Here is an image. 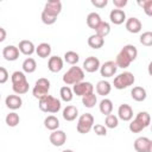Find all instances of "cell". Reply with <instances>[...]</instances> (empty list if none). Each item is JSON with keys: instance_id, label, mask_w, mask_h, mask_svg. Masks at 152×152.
<instances>
[{"instance_id": "6da1fadb", "label": "cell", "mask_w": 152, "mask_h": 152, "mask_svg": "<svg viewBox=\"0 0 152 152\" xmlns=\"http://www.w3.org/2000/svg\"><path fill=\"white\" fill-rule=\"evenodd\" d=\"M11 82H12V89L17 95L26 94L30 89V84L23 71H19V70L14 71L11 75Z\"/></svg>"}, {"instance_id": "7a4b0ae2", "label": "cell", "mask_w": 152, "mask_h": 152, "mask_svg": "<svg viewBox=\"0 0 152 152\" xmlns=\"http://www.w3.org/2000/svg\"><path fill=\"white\" fill-rule=\"evenodd\" d=\"M38 107L44 113L56 114V113H58L61 110L62 103H61V100H58L57 97H55L52 95H46L45 97H43V99L39 100Z\"/></svg>"}, {"instance_id": "3957f363", "label": "cell", "mask_w": 152, "mask_h": 152, "mask_svg": "<svg viewBox=\"0 0 152 152\" xmlns=\"http://www.w3.org/2000/svg\"><path fill=\"white\" fill-rule=\"evenodd\" d=\"M84 78V71L82 68L77 66V65H72L70 66L63 75L62 80L65 83V86H74L78 82H82Z\"/></svg>"}, {"instance_id": "277c9868", "label": "cell", "mask_w": 152, "mask_h": 152, "mask_svg": "<svg viewBox=\"0 0 152 152\" xmlns=\"http://www.w3.org/2000/svg\"><path fill=\"white\" fill-rule=\"evenodd\" d=\"M134 82H135L134 75L129 71H124V72H121V74H119L118 76L114 77L113 84H114L115 89L122 90V89H126V88L133 86Z\"/></svg>"}, {"instance_id": "5b68a950", "label": "cell", "mask_w": 152, "mask_h": 152, "mask_svg": "<svg viewBox=\"0 0 152 152\" xmlns=\"http://www.w3.org/2000/svg\"><path fill=\"white\" fill-rule=\"evenodd\" d=\"M49 90H50V81L45 77H40L36 81L33 89H32V95L33 97L40 100L43 97H45L46 95H49Z\"/></svg>"}, {"instance_id": "8992f818", "label": "cell", "mask_w": 152, "mask_h": 152, "mask_svg": "<svg viewBox=\"0 0 152 152\" xmlns=\"http://www.w3.org/2000/svg\"><path fill=\"white\" fill-rule=\"evenodd\" d=\"M94 126V116L90 113H84L78 118L76 129L80 134H87L91 131Z\"/></svg>"}, {"instance_id": "52a82bcc", "label": "cell", "mask_w": 152, "mask_h": 152, "mask_svg": "<svg viewBox=\"0 0 152 152\" xmlns=\"http://www.w3.org/2000/svg\"><path fill=\"white\" fill-rule=\"evenodd\" d=\"M72 93L76 95V96H86L90 93H94V86L90 83V82H87V81H82V82H78L76 84L72 86Z\"/></svg>"}, {"instance_id": "ba28073f", "label": "cell", "mask_w": 152, "mask_h": 152, "mask_svg": "<svg viewBox=\"0 0 152 152\" xmlns=\"http://www.w3.org/2000/svg\"><path fill=\"white\" fill-rule=\"evenodd\" d=\"M135 152H152V140L147 137H139L134 140Z\"/></svg>"}, {"instance_id": "9c48e42d", "label": "cell", "mask_w": 152, "mask_h": 152, "mask_svg": "<svg viewBox=\"0 0 152 152\" xmlns=\"http://www.w3.org/2000/svg\"><path fill=\"white\" fill-rule=\"evenodd\" d=\"M49 140H50V142L53 146L59 147V146H63L65 144V141H66V134L62 129H56V131H52L50 133Z\"/></svg>"}, {"instance_id": "30bf717a", "label": "cell", "mask_w": 152, "mask_h": 152, "mask_svg": "<svg viewBox=\"0 0 152 152\" xmlns=\"http://www.w3.org/2000/svg\"><path fill=\"white\" fill-rule=\"evenodd\" d=\"M99 70H100L101 76L108 78V77H112V76H114L116 74L118 66H116V64H115L114 61H107V62H104L103 64L100 65V69Z\"/></svg>"}, {"instance_id": "8fae6325", "label": "cell", "mask_w": 152, "mask_h": 152, "mask_svg": "<svg viewBox=\"0 0 152 152\" xmlns=\"http://www.w3.org/2000/svg\"><path fill=\"white\" fill-rule=\"evenodd\" d=\"M43 11L46 12L48 14L53 15V17L57 18L59 15V13L62 12V2L59 0H50L45 4Z\"/></svg>"}, {"instance_id": "7c38bea8", "label": "cell", "mask_w": 152, "mask_h": 152, "mask_svg": "<svg viewBox=\"0 0 152 152\" xmlns=\"http://www.w3.org/2000/svg\"><path fill=\"white\" fill-rule=\"evenodd\" d=\"M100 65H101V63H100L97 57L89 56L83 62V71L86 70L87 72H95L100 69Z\"/></svg>"}, {"instance_id": "4fadbf2b", "label": "cell", "mask_w": 152, "mask_h": 152, "mask_svg": "<svg viewBox=\"0 0 152 152\" xmlns=\"http://www.w3.org/2000/svg\"><path fill=\"white\" fill-rule=\"evenodd\" d=\"M118 119L122 121H131L133 119V109L127 103H121L118 108Z\"/></svg>"}, {"instance_id": "5bb4252c", "label": "cell", "mask_w": 152, "mask_h": 152, "mask_svg": "<svg viewBox=\"0 0 152 152\" xmlns=\"http://www.w3.org/2000/svg\"><path fill=\"white\" fill-rule=\"evenodd\" d=\"M125 27L129 33H139L141 31V28H142V24L138 18L131 17V18L126 19Z\"/></svg>"}, {"instance_id": "9a60e30c", "label": "cell", "mask_w": 152, "mask_h": 152, "mask_svg": "<svg viewBox=\"0 0 152 152\" xmlns=\"http://www.w3.org/2000/svg\"><path fill=\"white\" fill-rule=\"evenodd\" d=\"M19 50L15 45H7L2 49V57L8 62H14L19 58Z\"/></svg>"}, {"instance_id": "2e32d148", "label": "cell", "mask_w": 152, "mask_h": 152, "mask_svg": "<svg viewBox=\"0 0 152 152\" xmlns=\"http://www.w3.org/2000/svg\"><path fill=\"white\" fill-rule=\"evenodd\" d=\"M63 65H64V61L59 56H51V57H49L48 69L51 72H55V74L56 72H59L63 69Z\"/></svg>"}, {"instance_id": "e0dca14e", "label": "cell", "mask_w": 152, "mask_h": 152, "mask_svg": "<svg viewBox=\"0 0 152 152\" xmlns=\"http://www.w3.org/2000/svg\"><path fill=\"white\" fill-rule=\"evenodd\" d=\"M5 104H6L7 108H10L12 110H17V109H19L23 106V99L20 97V95L12 94V95H8L6 97Z\"/></svg>"}, {"instance_id": "ac0fdd59", "label": "cell", "mask_w": 152, "mask_h": 152, "mask_svg": "<svg viewBox=\"0 0 152 152\" xmlns=\"http://www.w3.org/2000/svg\"><path fill=\"white\" fill-rule=\"evenodd\" d=\"M109 19H110V23L114 24V25H121L126 21V13L124 10H112L110 13H109Z\"/></svg>"}, {"instance_id": "d6986e66", "label": "cell", "mask_w": 152, "mask_h": 152, "mask_svg": "<svg viewBox=\"0 0 152 152\" xmlns=\"http://www.w3.org/2000/svg\"><path fill=\"white\" fill-rule=\"evenodd\" d=\"M19 52L25 55V56H31L32 53L36 52V46L34 44L31 42V40H27V39H24V40H20L19 42V45L17 46Z\"/></svg>"}, {"instance_id": "ffe728a7", "label": "cell", "mask_w": 152, "mask_h": 152, "mask_svg": "<svg viewBox=\"0 0 152 152\" xmlns=\"http://www.w3.org/2000/svg\"><path fill=\"white\" fill-rule=\"evenodd\" d=\"M131 96L134 101L137 102H142L146 100L147 97V93H146V89L142 88V87H133V89L131 90Z\"/></svg>"}, {"instance_id": "44dd1931", "label": "cell", "mask_w": 152, "mask_h": 152, "mask_svg": "<svg viewBox=\"0 0 152 152\" xmlns=\"http://www.w3.org/2000/svg\"><path fill=\"white\" fill-rule=\"evenodd\" d=\"M62 115H63V119H64V120H66V121H74V120L78 116V109H77V107H75V106L69 104V106H66V107L63 109Z\"/></svg>"}, {"instance_id": "7402d4cb", "label": "cell", "mask_w": 152, "mask_h": 152, "mask_svg": "<svg viewBox=\"0 0 152 152\" xmlns=\"http://www.w3.org/2000/svg\"><path fill=\"white\" fill-rule=\"evenodd\" d=\"M132 63V61L128 58V56L122 51L120 50V52L116 55V58H115V64L118 68H121V69H126L129 66V64Z\"/></svg>"}, {"instance_id": "603a6c76", "label": "cell", "mask_w": 152, "mask_h": 152, "mask_svg": "<svg viewBox=\"0 0 152 152\" xmlns=\"http://www.w3.org/2000/svg\"><path fill=\"white\" fill-rule=\"evenodd\" d=\"M112 91V86L108 81L101 80L96 83V93L101 96H107Z\"/></svg>"}, {"instance_id": "cb8c5ba5", "label": "cell", "mask_w": 152, "mask_h": 152, "mask_svg": "<svg viewBox=\"0 0 152 152\" xmlns=\"http://www.w3.org/2000/svg\"><path fill=\"white\" fill-rule=\"evenodd\" d=\"M87 43H88V45H89L91 49L97 50V49H101V48L104 45V38H102V37H100V36H97V34L94 33V34L89 36Z\"/></svg>"}, {"instance_id": "d4e9b609", "label": "cell", "mask_w": 152, "mask_h": 152, "mask_svg": "<svg viewBox=\"0 0 152 152\" xmlns=\"http://www.w3.org/2000/svg\"><path fill=\"white\" fill-rule=\"evenodd\" d=\"M36 53L40 58H48L51 55V45L49 43H40L36 46Z\"/></svg>"}, {"instance_id": "484cf974", "label": "cell", "mask_w": 152, "mask_h": 152, "mask_svg": "<svg viewBox=\"0 0 152 152\" xmlns=\"http://www.w3.org/2000/svg\"><path fill=\"white\" fill-rule=\"evenodd\" d=\"M44 127L49 131H56L59 127V120L55 115H48L44 119Z\"/></svg>"}, {"instance_id": "4316f807", "label": "cell", "mask_w": 152, "mask_h": 152, "mask_svg": "<svg viewBox=\"0 0 152 152\" xmlns=\"http://www.w3.org/2000/svg\"><path fill=\"white\" fill-rule=\"evenodd\" d=\"M101 21H102V19H101L100 14L96 12H90L87 15V25H88V27H90L93 30H95Z\"/></svg>"}, {"instance_id": "83f0119b", "label": "cell", "mask_w": 152, "mask_h": 152, "mask_svg": "<svg viewBox=\"0 0 152 152\" xmlns=\"http://www.w3.org/2000/svg\"><path fill=\"white\" fill-rule=\"evenodd\" d=\"M21 68H23V72H24V74H32V72H34L36 69H37V63H36V61H34L32 57H27V58L23 62Z\"/></svg>"}, {"instance_id": "f1b7e54d", "label": "cell", "mask_w": 152, "mask_h": 152, "mask_svg": "<svg viewBox=\"0 0 152 152\" xmlns=\"http://www.w3.org/2000/svg\"><path fill=\"white\" fill-rule=\"evenodd\" d=\"M99 109H100V112L102 113V114H104V115H109V114H112V112H113V102L109 100V99H103V100H101L100 101V103H99Z\"/></svg>"}, {"instance_id": "f546056e", "label": "cell", "mask_w": 152, "mask_h": 152, "mask_svg": "<svg viewBox=\"0 0 152 152\" xmlns=\"http://www.w3.org/2000/svg\"><path fill=\"white\" fill-rule=\"evenodd\" d=\"M94 31H95V34H97V36L104 38V37H107V36L110 33V25H109L107 21H103V20H102V21L99 24V26H97Z\"/></svg>"}, {"instance_id": "4dcf8cb0", "label": "cell", "mask_w": 152, "mask_h": 152, "mask_svg": "<svg viewBox=\"0 0 152 152\" xmlns=\"http://www.w3.org/2000/svg\"><path fill=\"white\" fill-rule=\"evenodd\" d=\"M59 96H61V100L64 101V102H70L74 97V93H72V89L69 87V86H63L61 89H59Z\"/></svg>"}, {"instance_id": "1f68e13d", "label": "cell", "mask_w": 152, "mask_h": 152, "mask_svg": "<svg viewBox=\"0 0 152 152\" xmlns=\"http://www.w3.org/2000/svg\"><path fill=\"white\" fill-rule=\"evenodd\" d=\"M5 122L8 127H15L19 125L20 122V118H19V114L15 113V112H10L6 118H5Z\"/></svg>"}, {"instance_id": "d6a6232c", "label": "cell", "mask_w": 152, "mask_h": 152, "mask_svg": "<svg viewBox=\"0 0 152 152\" xmlns=\"http://www.w3.org/2000/svg\"><path fill=\"white\" fill-rule=\"evenodd\" d=\"M97 103V96L94 93H90L82 97V104L87 108H93Z\"/></svg>"}, {"instance_id": "836d02e7", "label": "cell", "mask_w": 152, "mask_h": 152, "mask_svg": "<svg viewBox=\"0 0 152 152\" xmlns=\"http://www.w3.org/2000/svg\"><path fill=\"white\" fill-rule=\"evenodd\" d=\"M121 50L128 56V58H129L132 62L137 59V57H138V50H137V48H135L133 44H126Z\"/></svg>"}, {"instance_id": "e575fe53", "label": "cell", "mask_w": 152, "mask_h": 152, "mask_svg": "<svg viewBox=\"0 0 152 152\" xmlns=\"http://www.w3.org/2000/svg\"><path fill=\"white\" fill-rule=\"evenodd\" d=\"M80 61V56L75 51H66L64 53V62L70 65H76Z\"/></svg>"}, {"instance_id": "d590c367", "label": "cell", "mask_w": 152, "mask_h": 152, "mask_svg": "<svg viewBox=\"0 0 152 152\" xmlns=\"http://www.w3.org/2000/svg\"><path fill=\"white\" fill-rule=\"evenodd\" d=\"M118 126H119V119L116 115H114V114L106 115V119H104V127L106 128H116Z\"/></svg>"}, {"instance_id": "8d00e7d4", "label": "cell", "mask_w": 152, "mask_h": 152, "mask_svg": "<svg viewBox=\"0 0 152 152\" xmlns=\"http://www.w3.org/2000/svg\"><path fill=\"white\" fill-rule=\"evenodd\" d=\"M135 119H137V120H139V121L144 125V127H145V128L150 126L151 116H150V114H148L147 112H139V113L135 115Z\"/></svg>"}, {"instance_id": "74e56055", "label": "cell", "mask_w": 152, "mask_h": 152, "mask_svg": "<svg viewBox=\"0 0 152 152\" xmlns=\"http://www.w3.org/2000/svg\"><path fill=\"white\" fill-rule=\"evenodd\" d=\"M128 128H129V131H131L132 133H140L142 129H145L144 125H142L139 120H137L135 118H134L133 120H131V124H129Z\"/></svg>"}, {"instance_id": "f35d334b", "label": "cell", "mask_w": 152, "mask_h": 152, "mask_svg": "<svg viewBox=\"0 0 152 152\" xmlns=\"http://www.w3.org/2000/svg\"><path fill=\"white\" fill-rule=\"evenodd\" d=\"M139 40H140V43H141L144 46H147V48L151 46V45H152V32H151V31L144 32V33L140 36Z\"/></svg>"}, {"instance_id": "ab89813d", "label": "cell", "mask_w": 152, "mask_h": 152, "mask_svg": "<svg viewBox=\"0 0 152 152\" xmlns=\"http://www.w3.org/2000/svg\"><path fill=\"white\" fill-rule=\"evenodd\" d=\"M138 5L142 7L146 15H152V0H145V1H138Z\"/></svg>"}, {"instance_id": "60d3db41", "label": "cell", "mask_w": 152, "mask_h": 152, "mask_svg": "<svg viewBox=\"0 0 152 152\" xmlns=\"http://www.w3.org/2000/svg\"><path fill=\"white\" fill-rule=\"evenodd\" d=\"M40 19H42V21L45 24V25H52V24H55L56 21H57V18L56 17H53V15H50V14H48L46 12H42V14H40Z\"/></svg>"}, {"instance_id": "b9f144b4", "label": "cell", "mask_w": 152, "mask_h": 152, "mask_svg": "<svg viewBox=\"0 0 152 152\" xmlns=\"http://www.w3.org/2000/svg\"><path fill=\"white\" fill-rule=\"evenodd\" d=\"M91 129H93L94 133H95L96 135H99V137H104V135L107 134V128L104 127V125H101V124L94 125Z\"/></svg>"}, {"instance_id": "7bdbcfd3", "label": "cell", "mask_w": 152, "mask_h": 152, "mask_svg": "<svg viewBox=\"0 0 152 152\" xmlns=\"http://www.w3.org/2000/svg\"><path fill=\"white\" fill-rule=\"evenodd\" d=\"M8 77H10V75H8V71L6 70V68L0 66V84L6 83L8 81Z\"/></svg>"}, {"instance_id": "ee69618b", "label": "cell", "mask_w": 152, "mask_h": 152, "mask_svg": "<svg viewBox=\"0 0 152 152\" xmlns=\"http://www.w3.org/2000/svg\"><path fill=\"white\" fill-rule=\"evenodd\" d=\"M107 4H108L107 0H91V5L97 8H104L107 6Z\"/></svg>"}, {"instance_id": "f6af8a7d", "label": "cell", "mask_w": 152, "mask_h": 152, "mask_svg": "<svg viewBox=\"0 0 152 152\" xmlns=\"http://www.w3.org/2000/svg\"><path fill=\"white\" fill-rule=\"evenodd\" d=\"M127 0H113V5L115 6V8H118V10H121V8H124L126 5H127Z\"/></svg>"}, {"instance_id": "bcb514c9", "label": "cell", "mask_w": 152, "mask_h": 152, "mask_svg": "<svg viewBox=\"0 0 152 152\" xmlns=\"http://www.w3.org/2000/svg\"><path fill=\"white\" fill-rule=\"evenodd\" d=\"M6 36H7V32L4 27H0V43H2L5 39H6Z\"/></svg>"}, {"instance_id": "7dc6e473", "label": "cell", "mask_w": 152, "mask_h": 152, "mask_svg": "<svg viewBox=\"0 0 152 152\" xmlns=\"http://www.w3.org/2000/svg\"><path fill=\"white\" fill-rule=\"evenodd\" d=\"M62 152H74L72 150H69V148H66V150H63Z\"/></svg>"}, {"instance_id": "c3c4849f", "label": "cell", "mask_w": 152, "mask_h": 152, "mask_svg": "<svg viewBox=\"0 0 152 152\" xmlns=\"http://www.w3.org/2000/svg\"><path fill=\"white\" fill-rule=\"evenodd\" d=\"M0 99H1V94H0Z\"/></svg>"}]
</instances>
